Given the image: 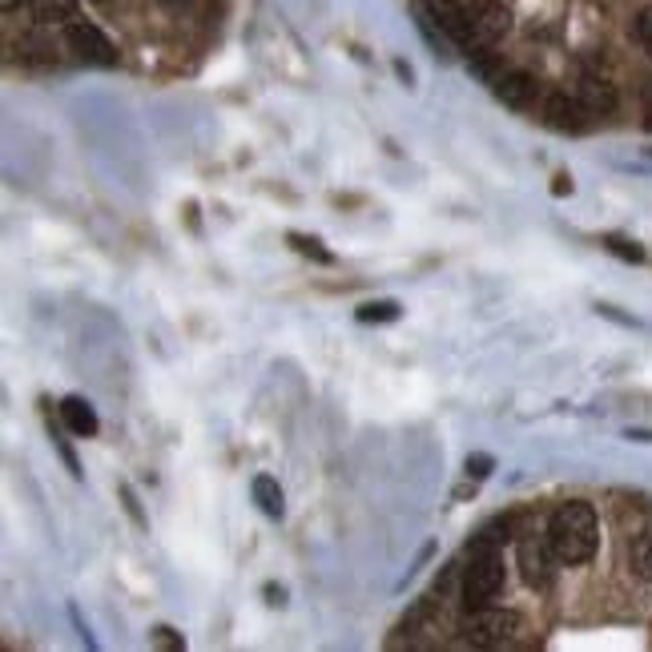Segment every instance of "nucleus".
I'll return each instance as SVG.
<instances>
[{"mask_svg": "<svg viewBox=\"0 0 652 652\" xmlns=\"http://www.w3.org/2000/svg\"><path fill=\"white\" fill-rule=\"evenodd\" d=\"M286 242H290V247H295L298 254H302V259H314L319 266H331V262H334V254H331L327 247H322L319 238H310V235H298V230H290V235H286Z\"/></svg>", "mask_w": 652, "mask_h": 652, "instance_id": "obj_15", "label": "nucleus"}, {"mask_svg": "<svg viewBox=\"0 0 652 652\" xmlns=\"http://www.w3.org/2000/svg\"><path fill=\"white\" fill-rule=\"evenodd\" d=\"M556 194H572V182H568L564 173H560V178H556Z\"/></svg>", "mask_w": 652, "mask_h": 652, "instance_id": "obj_25", "label": "nucleus"}, {"mask_svg": "<svg viewBox=\"0 0 652 652\" xmlns=\"http://www.w3.org/2000/svg\"><path fill=\"white\" fill-rule=\"evenodd\" d=\"M403 314L399 310V302H391V298H382V302H363V307L355 310L358 322H394Z\"/></svg>", "mask_w": 652, "mask_h": 652, "instance_id": "obj_16", "label": "nucleus"}, {"mask_svg": "<svg viewBox=\"0 0 652 652\" xmlns=\"http://www.w3.org/2000/svg\"><path fill=\"white\" fill-rule=\"evenodd\" d=\"M471 25H476V41L480 45H492L507 33V13L504 4H495V0H483L480 9L471 13Z\"/></svg>", "mask_w": 652, "mask_h": 652, "instance_id": "obj_9", "label": "nucleus"}, {"mask_svg": "<svg viewBox=\"0 0 652 652\" xmlns=\"http://www.w3.org/2000/svg\"><path fill=\"white\" fill-rule=\"evenodd\" d=\"M628 560H632V572H637L644 584H652V531H640L637 540H632Z\"/></svg>", "mask_w": 652, "mask_h": 652, "instance_id": "obj_13", "label": "nucleus"}, {"mask_svg": "<svg viewBox=\"0 0 652 652\" xmlns=\"http://www.w3.org/2000/svg\"><path fill=\"white\" fill-rule=\"evenodd\" d=\"M61 419L65 427L73 431V435H81V439H89V435H98L101 423H98V411L89 407V399H81V394H69L61 403Z\"/></svg>", "mask_w": 652, "mask_h": 652, "instance_id": "obj_10", "label": "nucleus"}, {"mask_svg": "<svg viewBox=\"0 0 652 652\" xmlns=\"http://www.w3.org/2000/svg\"><path fill=\"white\" fill-rule=\"evenodd\" d=\"M628 439H637V444H652V431H628Z\"/></svg>", "mask_w": 652, "mask_h": 652, "instance_id": "obj_24", "label": "nucleus"}, {"mask_svg": "<svg viewBox=\"0 0 652 652\" xmlns=\"http://www.w3.org/2000/svg\"><path fill=\"white\" fill-rule=\"evenodd\" d=\"M122 500H125V512L134 516L137 528H146V516H141V504H137V495H134V488H129V483H122Z\"/></svg>", "mask_w": 652, "mask_h": 652, "instance_id": "obj_21", "label": "nucleus"}, {"mask_svg": "<svg viewBox=\"0 0 652 652\" xmlns=\"http://www.w3.org/2000/svg\"><path fill=\"white\" fill-rule=\"evenodd\" d=\"M604 247H608V254H616V259L644 262V250H640L637 242H628V238H604Z\"/></svg>", "mask_w": 652, "mask_h": 652, "instance_id": "obj_17", "label": "nucleus"}, {"mask_svg": "<svg viewBox=\"0 0 652 652\" xmlns=\"http://www.w3.org/2000/svg\"><path fill=\"white\" fill-rule=\"evenodd\" d=\"M584 117H592V113L584 110V101H580V98H568V93H548V101H544V122L552 125V129L580 134V129H584Z\"/></svg>", "mask_w": 652, "mask_h": 652, "instance_id": "obj_7", "label": "nucleus"}, {"mask_svg": "<svg viewBox=\"0 0 652 652\" xmlns=\"http://www.w3.org/2000/svg\"><path fill=\"white\" fill-rule=\"evenodd\" d=\"M492 471H495V459L488 456V451H471V456H468V476H471V480H488Z\"/></svg>", "mask_w": 652, "mask_h": 652, "instance_id": "obj_18", "label": "nucleus"}, {"mask_svg": "<svg viewBox=\"0 0 652 652\" xmlns=\"http://www.w3.org/2000/svg\"><path fill=\"white\" fill-rule=\"evenodd\" d=\"M165 4H173V9H178V4H185V0H165Z\"/></svg>", "mask_w": 652, "mask_h": 652, "instance_id": "obj_27", "label": "nucleus"}, {"mask_svg": "<svg viewBox=\"0 0 652 652\" xmlns=\"http://www.w3.org/2000/svg\"><path fill=\"white\" fill-rule=\"evenodd\" d=\"M153 644H161V649H182L185 640L178 637L170 625H161V628H153Z\"/></svg>", "mask_w": 652, "mask_h": 652, "instance_id": "obj_22", "label": "nucleus"}, {"mask_svg": "<svg viewBox=\"0 0 652 652\" xmlns=\"http://www.w3.org/2000/svg\"><path fill=\"white\" fill-rule=\"evenodd\" d=\"M552 560L556 552H552V544H548V536H544V544L540 540L519 544V568H524V580H528L531 588L544 592L552 584Z\"/></svg>", "mask_w": 652, "mask_h": 652, "instance_id": "obj_6", "label": "nucleus"}, {"mask_svg": "<svg viewBox=\"0 0 652 652\" xmlns=\"http://www.w3.org/2000/svg\"><path fill=\"white\" fill-rule=\"evenodd\" d=\"M495 98L504 101V105H512V110H528L531 101H536V81L528 73H519V69L500 73L495 77Z\"/></svg>", "mask_w": 652, "mask_h": 652, "instance_id": "obj_8", "label": "nucleus"}, {"mask_svg": "<svg viewBox=\"0 0 652 652\" xmlns=\"http://www.w3.org/2000/svg\"><path fill=\"white\" fill-rule=\"evenodd\" d=\"M266 596H271V604H283L286 600V588H274V584H266Z\"/></svg>", "mask_w": 652, "mask_h": 652, "instance_id": "obj_23", "label": "nucleus"}, {"mask_svg": "<svg viewBox=\"0 0 652 652\" xmlns=\"http://www.w3.org/2000/svg\"><path fill=\"white\" fill-rule=\"evenodd\" d=\"M548 544L560 564H588L596 548H600V524L596 512L584 500H568L548 519Z\"/></svg>", "mask_w": 652, "mask_h": 652, "instance_id": "obj_1", "label": "nucleus"}, {"mask_svg": "<svg viewBox=\"0 0 652 652\" xmlns=\"http://www.w3.org/2000/svg\"><path fill=\"white\" fill-rule=\"evenodd\" d=\"M637 41H640V49L652 57V9H644V13L637 16Z\"/></svg>", "mask_w": 652, "mask_h": 652, "instance_id": "obj_20", "label": "nucleus"}, {"mask_svg": "<svg viewBox=\"0 0 652 652\" xmlns=\"http://www.w3.org/2000/svg\"><path fill=\"white\" fill-rule=\"evenodd\" d=\"M504 556L495 548H471L468 572H464V604L468 608H483L504 592Z\"/></svg>", "mask_w": 652, "mask_h": 652, "instance_id": "obj_2", "label": "nucleus"}, {"mask_svg": "<svg viewBox=\"0 0 652 652\" xmlns=\"http://www.w3.org/2000/svg\"><path fill=\"white\" fill-rule=\"evenodd\" d=\"M423 13L444 28L451 45H459V49H468V53L480 49V41H476V25H471V13L468 9H459L456 0H423Z\"/></svg>", "mask_w": 652, "mask_h": 652, "instance_id": "obj_4", "label": "nucleus"}, {"mask_svg": "<svg viewBox=\"0 0 652 652\" xmlns=\"http://www.w3.org/2000/svg\"><path fill=\"white\" fill-rule=\"evenodd\" d=\"M459 628H464V640H468V644L488 649V644H504V640H512L516 632H524V620H519L516 613H504V608L483 604V608H468V616H464Z\"/></svg>", "mask_w": 652, "mask_h": 652, "instance_id": "obj_3", "label": "nucleus"}, {"mask_svg": "<svg viewBox=\"0 0 652 652\" xmlns=\"http://www.w3.org/2000/svg\"><path fill=\"white\" fill-rule=\"evenodd\" d=\"M21 4H25V0H0V9H4V13H16Z\"/></svg>", "mask_w": 652, "mask_h": 652, "instance_id": "obj_26", "label": "nucleus"}, {"mask_svg": "<svg viewBox=\"0 0 652 652\" xmlns=\"http://www.w3.org/2000/svg\"><path fill=\"white\" fill-rule=\"evenodd\" d=\"M53 447L61 451V459H65V468H69V476H73V480H81V464H77L73 447L65 444V435H61V431H57V427H53Z\"/></svg>", "mask_w": 652, "mask_h": 652, "instance_id": "obj_19", "label": "nucleus"}, {"mask_svg": "<svg viewBox=\"0 0 652 652\" xmlns=\"http://www.w3.org/2000/svg\"><path fill=\"white\" fill-rule=\"evenodd\" d=\"M576 98L584 101V110H588L592 117H608V113L616 110V89L608 85V81H600V77H584Z\"/></svg>", "mask_w": 652, "mask_h": 652, "instance_id": "obj_11", "label": "nucleus"}, {"mask_svg": "<svg viewBox=\"0 0 652 652\" xmlns=\"http://www.w3.org/2000/svg\"><path fill=\"white\" fill-rule=\"evenodd\" d=\"M101 4H105V0H101Z\"/></svg>", "mask_w": 652, "mask_h": 652, "instance_id": "obj_28", "label": "nucleus"}, {"mask_svg": "<svg viewBox=\"0 0 652 652\" xmlns=\"http://www.w3.org/2000/svg\"><path fill=\"white\" fill-rule=\"evenodd\" d=\"M250 495H254V504H259L271 519H283L286 500H283V488H278V480H274V476H254V483H250Z\"/></svg>", "mask_w": 652, "mask_h": 652, "instance_id": "obj_12", "label": "nucleus"}, {"mask_svg": "<svg viewBox=\"0 0 652 652\" xmlns=\"http://www.w3.org/2000/svg\"><path fill=\"white\" fill-rule=\"evenodd\" d=\"M65 37H69V49H73L85 65H101V69L117 65V49H113V41L105 37L98 25H89V21H73Z\"/></svg>", "mask_w": 652, "mask_h": 652, "instance_id": "obj_5", "label": "nucleus"}, {"mask_svg": "<svg viewBox=\"0 0 652 652\" xmlns=\"http://www.w3.org/2000/svg\"><path fill=\"white\" fill-rule=\"evenodd\" d=\"M33 4V16L41 25H57V21H69L77 9V0H28Z\"/></svg>", "mask_w": 652, "mask_h": 652, "instance_id": "obj_14", "label": "nucleus"}]
</instances>
